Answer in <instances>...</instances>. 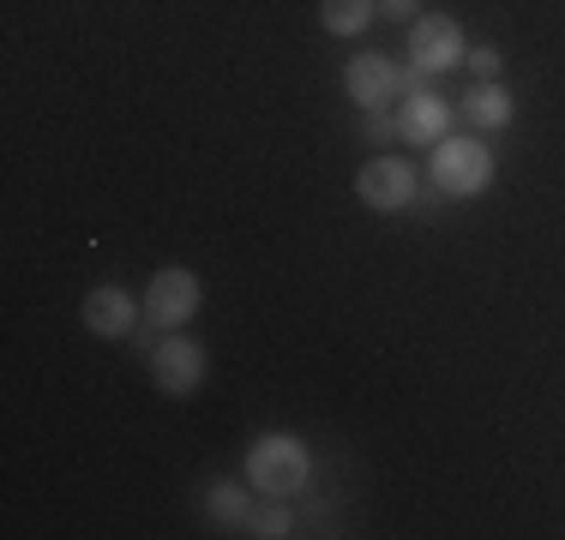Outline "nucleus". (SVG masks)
<instances>
[{"label":"nucleus","instance_id":"obj_1","mask_svg":"<svg viewBox=\"0 0 565 540\" xmlns=\"http://www.w3.org/2000/svg\"><path fill=\"white\" fill-rule=\"evenodd\" d=\"M247 480L259 486L265 498H295L313 480V451H307L295 432H265L247 451Z\"/></svg>","mask_w":565,"mask_h":540},{"label":"nucleus","instance_id":"obj_2","mask_svg":"<svg viewBox=\"0 0 565 540\" xmlns=\"http://www.w3.org/2000/svg\"><path fill=\"white\" fill-rule=\"evenodd\" d=\"M427 181H434L439 198H481L493 186V151L481 139H439L434 144V162H427Z\"/></svg>","mask_w":565,"mask_h":540},{"label":"nucleus","instance_id":"obj_3","mask_svg":"<svg viewBox=\"0 0 565 540\" xmlns=\"http://www.w3.org/2000/svg\"><path fill=\"white\" fill-rule=\"evenodd\" d=\"M355 198L367 210H415L422 174H415V162H403V156H373L367 169L355 174Z\"/></svg>","mask_w":565,"mask_h":540},{"label":"nucleus","instance_id":"obj_4","mask_svg":"<svg viewBox=\"0 0 565 540\" xmlns=\"http://www.w3.org/2000/svg\"><path fill=\"white\" fill-rule=\"evenodd\" d=\"M463 24L446 19V12H422V19L409 24V66H422L427 78L434 73H451V66H463Z\"/></svg>","mask_w":565,"mask_h":540},{"label":"nucleus","instance_id":"obj_5","mask_svg":"<svg viewBox=\"0 0 565 540\" xmlns=\"http://www.w3.org/2000/svg\"><path fill=\"white\" fill-rule=\"evenodd\" d=\"M199 313V277L186 264H169L151 277V289H145V324L151 331H181L186 318Z\"/></svg>","mask_w":565,"mask_h":540},{"label":"nucleus","instance_id":"obj_6","mask_svg":"<svg viewBox=\"0 0 565 540\" xmlns=\"http://www.w3.org/2000/svg\"><path fill=\"white\" fill-rule=\"evenodd\" d=\"M151 378L163 397H193L199 385H205V348L193 343V336H163V343L151 348Z\"/></svg>","mask_w":565,"mask_h":540},{"label":"nucleus","instance_id":"obj_7","mask_svg":"<svg viewBox=\"0 0 565 540\" xmlns=\"http://www.w3.org/2000/svg\"><path fill=\"white\" fill-rule=\"evenodd\" d=\"M446 132H451L446 97H434V90H415V97H403V108H397V139H403V144H439Z\"/></svg>","mask_w":565,"mask_h":540},{"label":"nucleus","instance_id":"obj_8","mask_svg":"<svg viewBox=\"0 0 565 540\" xmlns=\"http://www.w3.org/2000/svg\"><path fill=\"white\" fill-rule=\"evenodd\" d=\"M343 85H349V97H355V108H385L397 97V66L385 61V54H355V61L343 66Z\"/></svg>","mask_w":565,"mask_h":540},{"label":"nucleus","instance_id":"obj_9","mask_svg":"<svg viewBox=\"0 0 565 540\" xmlns=\"http://www.w3.org/2000/svg\"><path fill=\"white\" fill-rule=\"evenodd\" d=\"M85 324L97 336H132L145 324V306H132V294L109 282V289H90L85 294Z\"/></svg>","mask_w":565,"mask_h":540},{"label":"nucleus","instance_id":"obj_10","mask_svg":"<svg viewBox=\"0 0 565 540\" xmlns=\"http://www.w3.org/2000/svg\"><path fill=\"white\" fill-rule=\"evenodd\" d=\"M463 115H469V127H481V132H500L518 120V97L500 85V78H488V85H476L469 90V102H463Z\"/></svg>","mask_w":565,"mask_h":540},{"label":"nucleus","instance_id":"obj_11","mask_svg":"<svg viewBox=\"0 0 565 540\" xmlns=\"http://www.w3.org/2000/svg\"><path fill=\"white\" fill-rule=\"evenodd\" d=\"M373 12H380V0H319V24L331 36H361L373 24Z\"/></svg>","mask_w":565,"mask_h":540},{"label":"nucleus","instance_id":"obj_12","mask_svg":"<svg viewBox=\"0 0 565 540\" xmlns=\"http://www.w3.org/2000/svg\"><path fill=\"white\" fill-rule=\"evenodd\" d=\"M247 534H259V540H282V534H295V510L282 505V498H265L259 510H247Z\"/></svg>","mask_w":565,"mask_h":540},{"label":"nucleus","instance_id":"obj_13","mask_svg":"<svg viewBox=\"0 0 565 540\" xmlns=\"http://www.w3.org/2000/svg\"><path fill=\"white\" fill-rule=\"evenodd\" d=\"M205 510H211V517H217V522H247V493H241V486L235 480H217V486H211V493H205Z\"/></svg>","mask_w":565,"mask_h":540},{"label":"nucleus","instance_id":"obj_14","mask_svg":"<svg viewBox=\"0 0 565 540\" xmlns=\"http://www.w3.org/2000/svg\"><path fill=\"white\" fill-rule=\"evenodd\" d=\"M361 139H367V144L397 139V115H385V108H361Z\"/></svg>","mask_w":565,"mask_h":540},{"label":"nucleus","instance_id":"obj_15","mask_svg":"<svg viewBox=\"0 0 565 540\" xmlns=\"http://www.w3.org/2000/svg\"><path fill=\"white\" fill-rule=\"evenodd\" d=\"M463 66L481 78V85H488V78H500V73H505V54H500V48H469V54H463Z\"/></svg>","mask_w":565,"mask_h":540},{"label":"nucleus","instance_id":"obj_16","mask_svg":"<svg viewBox=\"0 0 565 540\" xmlns=\"http://www.w3.org/2000/svg\"><path fill=\"white\" fill-rule=\"evenodd\" d=\"M380 12H385V19H397V24H415V19H422V0H380Z\"/></svg>","mask_w":565,"mask_h":540}]
</instances>
